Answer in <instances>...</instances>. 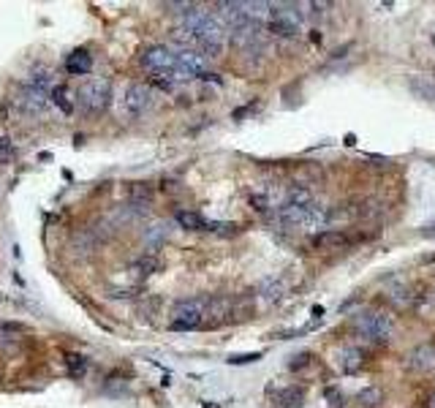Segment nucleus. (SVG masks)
Wrapping results in <instances>:
<instances>
[{"mask_svg": "<svg viewBox=\"0 0 435 408\" xmlns=\"http://www.w3.org/2000/svg\"><path fill=\"white\" fill-rule=\"evenodd\" d=\"M8 161H14V145L8 136H3L0 139V163H8Z\"/></svg>", "mask_w": 435, "mask_h": 408, "instance_id": "obj_21", "label": "nucleus"}, {"mask_svg": "<svg viewBox=\"0 0 435 408\" xmlns=\"http://www.w3.org/2000/svg\"><path fill=\"white\" fill-rule=\"evenodd\" d=\"M327 398L332 400V408L343 406V395H340V392H338V389H327Z\"/></svg>", "mask_w": 435, "mask_h": 408, "instance_id": "obj_24", "label": "nucleus"}, {"mask_svg": "<svg viewBox=\"0 0 435 408\" xmlns=\"http://www.w3.org/2000/svg\"><path fill=\"white\" fill-rule=\"evenodd\" d=\"M131 270H133V275L147 278V275H153V272L158 270V259H153V256H142V259H136V261L131 264Z\"/></svg>", "mask_w": 435, "mask_h": 408, "instance_id": "obj_18", "label": "nucleus"}, {"mask_svg": "<svg viewBox=\"0 0 435 408\" xmlns=\"http://www.w3.org/2000/svg\"><path fill=\"white\" fill-rule=\"evenodd\" d=\"M14 101H17V106H19L25 115H31V117H38V115L47 109V104H52L47 90H38V88L25 85V82H22V88H19V93H17Z\"/></svg>", "mask_w": 435, "mask_h": 408, "instance_id": "obj_8", "label": "nucleus"}, {"mask_svg": "<svg viewBox=\"0 0 435 408\" xmlns=\"http://www.w3.org/2000/svg\"><path fill=\"white\" fill-rule=\"evenodd\" d=\"M65 362H68V373H71V376L82 378L85 368H88V362H85L79 354H68V357H65Z\"/></svg>", "mask_w": 435, "mask_h": 408, "instance_id": "obj_20", "label": "nucleus"}, {"mask_svg": "<svg viewBox=\"0 0 435 408\" xmlns=\"http://www.w3.org/2000/svg\"><path fill=\"white\" fill-rule=\"evenodd\" d=\"M356 400H359L362 408H378L384 403V392H381L378 386H365V389L356 395Z\"/></svg>", "mask_w": 435, "mask_h": 408, "instance_id": "obj_16", "label": "nucleus"}, {"mask_svg": "<svg viewBox=\"0 0 435 408\" xmlns=\"http://www.w3.org/2000/svg\"><path fill=\"white\" fill-rule=\"evenodd\" d=\"M302 398H305V392H302V389H297V386H291V389L280 392L278 408H302Z\"/></svg>", "mask_w": 435, "mask_h": 408, "instance_id": "obj_17", "label": "nucleus"}, {"mask_svg": "<svg viewBox=\"0 0 435 408\" xmlns=\"http://www.w3.org/2000/svg\"><path fill=\"white\" fill-rule=\"evenodd\" d=\"M65 68H68L74 76H85V74H90V71H93V55H90V52H85V49H76V52H71V55H68Z\"/></svg>", "mask_w": 435, "mask_h": 408, "instance_id": "obj_11", "label": "nucleus"}, {"mask_svg": "<svg viewBox=\"0 0 435 408\" xmlns=\"http://www.w3.org/2000/svg\"><path fill=\"white\" fill-rule=\"evenodd\" d=\"M362 362H365V354L359 348H345L340 354V359H338L343 373H356L362 368Z\"/></svg>", "mask_w": 435, "mask_h": 408, "instance_id": "obj_13", "label": "nucleus"}, {"mask_svg": "<svg viewBox=\"0 0 435 408\" xmlns=\"http://www.w3.org/2000/svg\"><path fill=\"white\" fill-rule=\"evenodd\" d=\"M302 31V11L291 3H270V19L267 33H275L280 38H294Z\"/></svg>", "mask_w": 435, "mask_h": 408, "instance_id": "obj_4", "label": "nucleus"}, {"mask_svg": "<svg viewBox=\"0 0 435 408\" xmlns=\"http://www.w3.org/2000/svg\"><path fill=\"white\" fill-rule=\"evenodd\" d=\"M354 324H356L359 332H365L368 338L381 341V343H386L392 338V332H395V316L386 313V311H370V313L356 316Z\"/></svg>", "mask_w": 435, "mask_h": 408, "instance_id": "obj_6", "label": "nucleus"}, {"mask_svg": "<svg viewBox=\"0 0 435 408\" xmlns=\"http://www.w3.org/2000/svg\"><path fill=\"white\" fill-rule=\"evenodd\" d=\"M76 98L85 115H104L112 101V82L106 76H90L82 82Z\"/></svg>", "mask_w": 435, "mask_h": 408, "instance_id": "obj_3", "label": "nucleus"}, {"mask_svg": "<svg viewBox=\"0 0 435 408\" xmlns=\"http://www.w3.org/2000/svg\"><path fill=\"white\" fill-rule=\"evenodd\" d=\"M408 368L416 373H430L435 370V343H419L408 354Z\"/></svg>", "mask_w": 435, "mask_h": 408, "instance_id": "obj_10", "label": "nucleus"}, {"mask_svg": "<svg viewBox=\"0 0 435 408\" xmlns=\"http://www.w3.org/2000/svg\"><path fill=\"white\" fill-rule=\"evenodd\" d=\"M351 243H354V237H348L340 229H327L313 237V248H318V251H340V248H348Z\"/></svg>", "mask_w": 435, "mask_h": 408, "instance_id": "obj_9", "label": "nucleus"}, {"mask_svg": "<svg viewBox=\"0 0 435 408\" xmlns=\"http://www.w3.org/2000/svg\"><path fill=\"white\" fill-rule=\"evenodd\" d=\"M177 223L188 229V231H207L210 229V220H204L199 213H190V210H180L177 213Z\"/></svg>", "mask_w": 435, "mask_h": 408, "instance_id": "obj_14", "label": "nucleus"}, {"mask_svg": "<svg viewBox=\"0 0 435 408\" xmlns=\"http://www.w3.org/2000/svg\"><path fill=\"white\" fill-rule=\"evenodd\" d=\"M305 365H311V354H299V357H294L288 368H291V370H302Z\"/></svg>", "mask_w": 435, "mask_h": 408, "instance_id": "obj_22", "label": "nucleus"}, {"mask_svg": "<svg viewBox=\"0 0 435 408\" xmlns=\"http://www.w3.org/2000/svg\"><path fill=\"white\" fill-rule=\"evenodd\" d=\"M49 101L60 109L63 115H71V112H74V101H71V93H68L65 85H55L52 93H49Z\"/></svg>", "mask_w": 435, "mask_h": 408, "instance_id": "obj_15", "label": "nucleus"}, {"mask_svg": "<svg viewBox=\"0 0 435 408\" xmlns=\"http://www.w3.org/2000/svg\"><path fill=\"white\" fill-rule=\"evenodd\" d=\"M153 104H156V93H153L147 85H142V82H131V85L125 88V93H123L125 115H131V117H142Z\"/></svg>", "mask_w": 435, "mask_h": 408, "instance_id": "obj_7", "label": "nucleus"}, {"mask_svg": "<svg viewBox=\"0 0 435 408\" xmlns=\"http://www.w3.org/2000/svg\"><path fill=\"white\" fill-rule=\"evenodd\" d=\"M405 85H408V90L416 95V98L435 104V85L427 79V76H408V79H405Z\"/></svg>", "mask_w": 435, "mask_h": 408, "instance_id": "obj_12", "label": "nucleus"}, {"mask_svg": "<svg viewBox=\"0 0 435 408\" xmlns=\"http://www.w3.org/2000/svg\"><path fill=\"white\" fill-rule=\"evenodd\" d=\"M204 313H207V300H183L172 311V329L174 332H188L204 327Z\"/></svg>", "mask_w": 435, "mask_h": 408, "instance_id": "obj_5", "label": "nucleus"}, {"mask_svg": "<svg viewBox=\"0 0 435 408\" xmlns=\"http://www.w3.org/2000/svg\"><path fill=\"white\" fill-rule=\"evenodd\" d=\"M183 31L190 35L193 47L204 58H220V52L226 47V38H229V31L223 28V22L218 19L215 11H207V8H199V6H193L183 17Z\"/></svg>", "mask_w": 435, "mask_h": 408, "instance_id": "obj_1", "label": "nucleus"}, {"mask_svg": "<svg viewBox=\"0 0 435 408\" xmlns=\"http://www.w3.org/2000/svg\"><path fill=\"white\" fill-rule=\"evenodd\" d=\"M139 63L145 65L150 74H156L161 79V88H172L174 82H186L190 79L186 68L177 60V52L172 47H163V44H156V47H147L139 58Z\"/></svg>", "mask_w": 435, "mask_h": 408, "instance_id": "obj_2", "label": "nucleus"}, {"mask_svg": "<svg viewBox=\"0 0 435 408\" xmlns=\"http://www.w3.org/2000/svg\"><path fill=\"white\" fill-rule=\"evenodd\" d=\"M28 329L22 324H14V321H0V341H19Z\"/></svg>", "mask_w": 435, "mask_h": 408, "instance_id": "obj_19", "label": "nucleus"}, {"mask_svg": "<svg viewBox=\"0 0 435 408\" xmlns=\"http://www.w3.org/2000/svg\"><path fill=\"white\" fill-rule=\"evenodd\" d=\"M256 359H261V354H245V357H231L229 362H234V365H243V362H256Z\"/></svg>", "mask_w": 435, "mask_h": 408, "instance_id": "obj_23", "label": "nucleus"}, {"mask_svg": "<svg viewBox=\"0 0 435 408\" xmlns=\"http://www.w3.org/2000/svg\"><path fill=\"white\" fill-rule=\"evenodd\" d=\"M427 408H435V392L430 395V400H427Z\"/></svg>", "mask_w": 435, "mask_h": 408, "instance_id": "obj_25", "label": "nucleus"}]
</instances>
